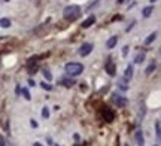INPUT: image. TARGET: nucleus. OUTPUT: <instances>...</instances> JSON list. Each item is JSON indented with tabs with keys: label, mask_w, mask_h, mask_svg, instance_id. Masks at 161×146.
Masks as SVG:
<instances>
[{
	"label": "nucleus",
	"mask_w": 161,
	"mask_h": 146,
	"mask_svg": "<svg viewBox=\"0 0 161 146\" xmlns=\"http://www.w3.org/2000/svg\"><path fill=\"white\" fill-rule=\"evenodd\" d=\"M79 15H81V8L78 5H69L63 11V16L67 21H75L76 18H79Z\"/></svg>",
	"instance_id": "1"
},
{
	"label": "nucleus",
	"mask_w": 161,
	"mask_h": 146,
	"mask_svg": "<svg viewBox=\"0 0 161 146\" xmlns=\"http://www.w3.org/2000/svg\"><path fill=\"white\" fill-rule=\"evenodd\" d=\"M84 64L81 63H67L64 66V72L67 73V76H79L84 72Z\"/></svg>",
	"instance_id": "2"
},
{
	"label": "nucleus",
	"mask_w": 161,
	"mask_h": 146,
	"mask_svg": "<svg viewBox=\"0 0 161 146\" xmlns=\"http://www.w3.org/2000/svg\"><path fill=\"white\" fill-rule=\"evenodd\" d=\"M93 49H94V45L93 43H82L81 48H79V51H78V54L81 57H87V55L91 54V51H93Z\"/></svg>",
	"instance_id": "3"
},
{
	"label": "nucleus",
	"mask_w": 161,
	"mask_h": 146,
	"mask_svg": "<svg viewBox=\"0 0 161 146\" xmlns=\"http://www.w3.org/2000/svg\"><path fill=\"white\" fill-rule=\"evenodd\" d=\"M102 115H103V119L106 121V122H112V121L115 119L113 110H112L110 107H107V106H104V107L102 109Z\"/></svg>",
	"instance_id": "4"
},
{
	"label": "nucleus",
	"mask_w": 161,
	"mask_h": 146,
	"mask_svg": "<svg viewBox=\"0 0 161 146\" xmlns=\"http://www.w3.org/2000/svg\"><path fill=\"white\" fill-rule=\"evenodd\" d=\"M104 69H106V73L109 76H115V73H117V66H115V63L112 61V58H107V61L104 64Z\"/></svg>",
	"instance_id": "5"
},
{
	"label": "nucleus",
	"mask_w": 161,
	"mask_h": 146,
	"mask_svg": "<svg viewBox=\"0 0 161 146\" xmlns=\"http://www.w3.org/2000/svg\"><path fill=\"white\" fill-rule=\"evenodd\" d=\"M113 102H115V104H117L118 107H125L127 106V99H125V97L124 95H121V94H117V92H115L113 94Z\"/></svg>",
	"instance_id": "6"
},
{
	"label": "nucleus",
	"mask_w": 161,
	"mask_h": 146,
	"mask_svg": "<svg viewBox=\"0 0 161 146\" xmlns=\"http://www.w3.org/2000/svg\"><path fill=\"white\" fill-rule=\"evenodd\" d=\"M133 72H134L133 66H131V64H128V66L125 67V72H124V78H122V81L130 82V81H131V78H133Z\"/></svg>",
	"instance_id": "7"
},
{
	"label": "nucleus",
	"mask_w": 161,
	"mask_h": 146,
	"mask_svg": "<svg viewBox=\"0 0 161 146\" xmlns=\"http://www.w3.org/2000/svg\"><path fill=\"white\" fill-rule=\"evenodd\" d=\"M134 139L137 142V146H145V137H143V131L142 130H137L134 133Z\"/></svg>",
	"instance_id": "8"
},
{
	"label": "nucleus",
	"mask_w": 161,
	"mask_h": 146,
	"mask_svg": "<svg viewBox=\"0 0 161 146\" xmlns=\"http://www.w3.org/2000/svg\"><path fill=\"white\" fill-rule=\"evenodd\" d=\"M58 84L66 87V88H72L75 85V79H70V76H69V78H63V79L58 81Z\"/></svg>",
	"instance_id": "9"
},
{
	"label": "nucleus",
	"mask_w": 161,
	"mask_h": 146,
	"mask_svg": "<svg viewBox=\"0 0 161 146\" xmlns=\"http://www.w3.org/2000/svg\"><path fill=\"white\" fill-rule=\"evenodd\" d=\"M117 43H118V36H112V37L107 39V42H106V48H107V49H113V48L117 46Z\"/></svg>",
	"instance_id": "10"
},
{
	"label": "nucleus",
	"mask_w": 161,
	"mask_h": 146,
	"mask_svg": "<svg viewBox=\"0 0 161 146\" xmlns=\"http://www.w3.org/2000/svg\"><path fill=\"white\" fill-rule=\"evenodd\" d=\"M94 22H96V16H94V15H89L85 21H82V29H88V27H91Z\"/></svg>",
	"instance_id": "11"
},
{
	"label": "nucleus",
	"mask_w": 161,
	"mask_h": 146,
	"mask_svg": "<svg viewBox=\"0 0 161 146\" xmlns=\"http://www.w3.org/2000/svg\"><path fill=\"white\" fill-rule=\"evenodd\" d=\"M19 91H21L22 97H24V99H26L27 102H30V100H31V94H30V91H29V88H27V87H22Z\"/></svg>",
	"instance_id": "12"
},
{
	"label": "nucleus",
	"mask_w": 161,
	"mask_h": 146,
	"mask_svg": "<svg viewBox=\"0 0 161 146\" xmlns=\"http://www.w3.org/2000/svg\"><path fill=\"white\" fill-rule=\"evenodd\" d=\"M0 27L2 29H9L11 27V19L9 18H0Z\"/></svg>",
	"instance_id": "13"
},
{
	"label": "nucleus",
	"mask_w": 161,
	"mask_h": 146,
	"mask_svg": "<svg viewBox=\"0 0 161 146\" xmlns=\"http://www.w3.org/2000/svg\"><path fill=\"white\" fill-rule=\"evenodd\" d=\"M152 12H154V6H146V8H143L142 15H143L145 18H149V16L152 15Z\"/></svg>",
	"instance_id": "14"
},
{
	"label": "nucleus",
	"mask_w": 161,
	"mask_h": 146,
	"mask_svg": "<svg viewBox=\"0 0 161 146\" xmlns=\"http://www.w3.org/2000/svg\"><path fill=\"white\" fill-rule=\"evenodd\" d=\"M157 36H158V33H157V31L151 33V34H149V36H148L146 39H145V42H143V43H145V45H151V43H152V42H154V40L157 39Z\"/></svg>",
	"instance_id": "15"
},
{
	"label": "nucleus",
	"mask_w": 161,
	"mask_h": 146,
	"mask_svg": "<svg viewBox=\"0 0 161 146\" xmlns=\"http://www.w3.org/2000/svg\"><path fill=\"white\" fill-rule=\"evenodd\" d=\"M143 61H145V52L136 54V57H134V63H136V64H140V63H143Z\"/></svg>",
	"instance_id": "16"
},
{
	"label": "nucleus",
	"mask_w": 161,
	"mask_h": 146,
	"mask_svg": "<svg viewBox=\"0 0 161 146\" xmlns=\"http://www.w3.org/2000/svg\"><path fill=\"white\" fill-rule=\"evenodd\" d=\"M155 69H157V64H155V63H151V64H149V66L146 67L145 73H146V75H151L152 72H155Z\"/></svg>",
	"instance_id": "17"
},
{
	"label": "nucleus",
	"mask_w": 161,
	"mask_h": 146,
	"mask_svg": "<svg viewBox=\"0 0 161 146\" xmlns=\"http://www.w3.org/2000/svg\"><path fill=\"white\" fill-rule=\"evenodd\" d=\"M40 87L45 89V91H52V85L49 84V82H47V81H43V82H40Z\"/></svg>",
	"instance_id": "18"
},
{
	"label": "nucleus",
	"mask_w": 161,
	"mask_h": 146,
	"mask_svg": "<svg viewBox=\"0 0 161 146\" xmlns=\"http://www.w3.org/2000/svg\"><path fill=\"white\" fill-rule=\"evenodd\" d=\"M155 136H157V139H160V136H161V127H160V121H157V122H155Z\"/></svg>",
	"instance_id": "19"
},
{
	"label": "nucleus",
	"mask_w": 161,
	"mask_h": 146,
	"mask_svg": "<svg viewBox=\"0 0 161 146\" xmlns=\"http://www.w3.org/2000/svg\"><path fill=\"white\" fill-rule=\"evenodd\" d=\"M43 76H45V79H47L48 82L52 81V75H51V72H49V70H43Z\"/></svg>",
	"instance_id": "20"
},
{
	"label": "nucleus",
	"mask_w": 161,
	"mask_h": 146,
	"mask_svg": "<svg viewBox=\"0 0 161 146\" xmlns=\"http://www.w3.org/2000/svg\"><path fill=\"white\" fill-rule=\"evenodd\" d=\"M42 116L47 118V119L49 118V109H48V107H43V109H42Z\"/></svg>",
	"instance_id": "21"
},
{
	"label": "nucleus",
	"mask_w": 161,
	"mask_h": 146,
	"mask_svg": "<svg viewBox=\"0 0 161 146\" xmlns=\"http://www.w3.org/2000/svg\"><path fill=\"white\" fill-rule=\"evenodd\" d=\"M118 85H119V88H121L122 91H127V89H128V87H127V82H125V81H121Z\"/></svg>",
	"instance_id": "22"
},
{
	"label": "nucleus",
	"mask_w": 161,
	"mask_h": 146,
	"mask_svg": "<svg viewBox=\"0 0 161 146\" xmlns=\"http://www.w3.org/2000/svg\"><path fill=\"white\" fill-rule=\"evenodd\" d=\"M30 125H31L33 128H37V127H39V124H37L36 119H30Z\"/></svg>",
	"instance_id": "23"
},
{
	"label": "nucleus",
	"mask_w": 161,
	"mask_h": 146,
	"mask_svg": "<svg viewBox=\"0 0 161 146\" xmlns=\"http://www.w3.org/2000/svg\"><path fill=\"white\" fill-rule=\"evenodd\" d=\"M128 49H130L128 46H124V48H122V57H127V54H128Z\"/></svg>",
	"instance_id": "24"
},
{
	"label": "nucleus",
	"mask_w": 161,
	"mask_h": 146,
	"mask_svg": "<svg viewBox=\"0 0 161 146\" xmlns=\"http://www.w3.org/2000/svg\"><path fill=\"white\" fill-rule=\"evenodd\" d=\"M0 146H6V142H5V139H3L2 134H0Z\"/></svg>",
	"instance_id": "25"
},
{
	"label": "nucleus",
	"mask_w": 161,
	"mask_h": 146,
	"mask_svg": "<svg viewBox=\"0 0 161 146\" xmlns=\"http://www.w3.org/2000/svg\"><path fill=\"white\" fill-rule=\"evenodd\" d=\"M134 24H136V21H133V22H131V24H130V26H128V27H127V31H130V30H131V29H133V27H134Z\"/></svg>",
	"instance_id": "26"
},
{
	"label": "nucleus",
	"mask_w": 161,
	"mask_h": 146,
	"mask_svg": "<svg viewBox=\"0 0 161 146\" xmlns=\"http://www.w3.org/2000/svg\"><path fill=\"white\" fill-rule=\"evenodd\" d=\"M29 85H30V87H34V85H36V82H34L33 79H29Z\"/></svg>",
	"instance_id": "27"
},
{
	"label": "nucleus",
	"mask_w": 161,
	"mask_h": 146,
	"mask_svg": "<svg viewBox=\"0 0 161 146\" xmlns=\"http://www.w3.org/2000/svg\"><path fill=\"white\" fill-rule=\"evenodd\" d=\"M33 146H43V145H42L40 142H34V143H33Z\"/></svg>",
	"instance_id": "28"
},
{
	"label": "nucleus",
	"mask_w": 161,
	"mask_h": 146,
	"mask_svg": "<svg viewBox=\"0 0 161 146\" xmlns=\"http://www.w3.org/2000/svg\"><path fill=\"white\" fill-rule=\"evenodd\" d=\"M124 2H125V0H118V5H122Z\"/></svg>",
	"instance_id": "29"
},
{
	"label": "nucleus",
	"mask_w": 161,
	"mask_h": 146,
	"mask_svg": "<svg viewBox=\"0 0 161 146\" xmlns=\"http://www.w3.org/2000/svg\"><path fill=\"white\" fill-rule=\"evenodd\" d=\"M149 2H151V3H154V2H157V0H149Z\"/></svg>",
	"instance_id": "30"
},
{
	"label": "nucleus",
	"mask_w": 161,
	"mask_h": 146,
	"mask_svg": "<svg viewBox=\"0 0 161 146\" xmlns=\"http://www.w3.org/2000/svg\"><path fill=\"white\" fill-rule=\"evenodd\" d=\"M154 146H160V145H158V143H157V145H154Z\"/></svg>",
	"instance_id": "31"
},
{
	"label": "nucleus",
	"mask_w": 161,
	"mask_h": 146,
	"mask_svg": "<svg viewBox=\"0 0 161 146\" xmlns=\"http://www.w3.org/2000/svg\"><path fill=\"white\" fill-rule=\"evenodd\" d=\"M3 2H9V0H3Z\"/></svg>",
	"instance_id": "32"
},
{
	"label": "nucleus",
	"mask_w": 161,
	"mask_h": 146,
	"mask_svg": "<svg viewBox=\"0 0 161 146\" xmlns=\"http://www.w3.org/2000/svg\"><path fill=\"white\" fill-rule=\"evenodd\" d=\"M76 146H79V145H76Z\"/></svg>",
	"instance_id": "33"
},
{
	"label": "nucleus",
	"mask_w": 161,
	"mask_h": 146,
	"mask_svg": "<svg viewBox=\"0 0 161 146\" xmlns=\"http://www.w3.org/2000/svg\"><path fill=\"white\" fill-rule=\"evenodd\" d=\"M125 146H128V145H125Z\"/></svg>",
	"instance_id": "34"
}]
</instances>
